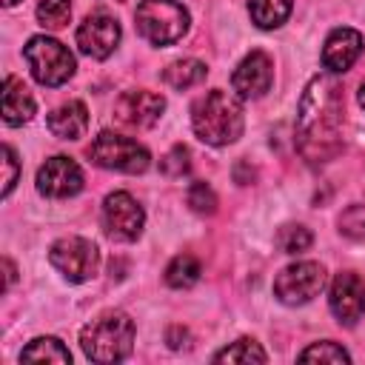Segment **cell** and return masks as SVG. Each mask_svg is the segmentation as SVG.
Segmentation results:
<instances>
[{
    "label": "cell",
    "instance_id": "d4e9b609",
    "mask_svg": "<svg viewBox=\"0 0 365 365\" xmlns=\"http://www.w3.org/2000/svg\"><path fill=\"white\" fill-rule=\"evenodd\" d=\"M277 242H279L282 254H299V251L311 248L314 237H311V231H308L305 225H285V228L277 234Z\"/></svg>",
    "mask_w": 365,
    "mask_h": 365
},
{
    "label": "cell",
    "instance_id": "6da1fadb",
    "mask_svg": "<svg viewBox=\"0 0 365 365\" xmlns=\"http://www.w3.org/2000/svg\"><path fill=\"white\" fill-rule=\"evenodd\" d=\"M342 88L334 77H314L297 111V148L308 163H325L339 151Z\"/></svg>",
    "mask_w": 365,
    "mask_h": 365
},
{
    "label": "cell",
    "instance_id": "44dd1931",
    "mask_svg": "<svg viewBox=\"0 0 365 365\" xmlns=\"http://www.w3.org/2000/svg\"><path fill=\"white\" fill-rule=\"evenodd\" d=\"M200 274H202V268H200L197 257L180 254V257H174L171 265L165 268V282H168L171 288H191V285L200 279Z\"/></svg>",
    "mask_w": 365,
    "mask_h": 365
},
{
    "label": "cell",
    "instance_id": "277c9868",
    "mask_svg": "<svg viewBox=\"0 0 365 365\" xmlns=\"http://www.w3.org/2000/svg\"><path fill=\"white\" fill-rule=\"evenodd\" d=\"M134 20L140 34L154 46L177 43L188 29V11L177 0H143Z\"/></svg>",
    "mask_w": 365,
    "mask_h": 365
},
{
    "label": "cell",
    "instance_id": "e0dca14e",
    "mask_svg": "<svg viewBox=\"0 0 365 365\" xmlns=\"http://www.w3.org/2000/svg\"><path fill=\"white\" fill-rule=\"evenodd\" d=\"M88 128V108L80 100H68L48 114V131L60 140H80Z\"/></svg>",
    "mask_w": 365,
    "mask_h": 365
},
{
    "label": "cell",
    "instance_id": "8992f818",
    "mask_svg": "<svg viewBox=\"0 0 365 365\" xmlns=\"http://www.w3.org/2000/svg\"><path fill=\"white\" fill-rule=\"evenodd\" d=\"M88 157L100 168H114L125 174H143L151 163L148 151L140 143H134L131 137L114 134V131H100L94 143L88 145Z\"/></svg>",
    "mask_w": 365,
    "mask_h": 365
},
{
    "label": "cell",
    "instance_id": "f546056e",
    "mask_svg": "<svg viewBox=\"0 0 365 365\" xmlns=\"http://www.w3.org/2000/svg\"><path fill=\"white\" fill-rule=\"evenodd\" d=\"M3 271H6V291L11 288V282H14V265H11V259L6 257L3 259Z\"/></svg>",
    "mask_w": 365,
    "mask_h": 365
},
{
    "label": "cell",
    "instance_id": "9c48e42d",
    "mask_svg": "<svg viewBox=\"0 0 365 365\" xmlns=\"http://www.w3.org/2000/svg\"><path fill=\"white\" fill-rule=\"evenodd\" d=\"M143 222H145V214H143L140 202L131 194L114 191V194L106 197V202H103V225H106L108 237L131 242V240L140 237Z\"/></svg>",
    "mask_w": 365,
    "mask_h": 365
},
{
    "label": "cell",
    "instance_id": "4fadbf2b",
    "mask_svg": "<svg viewBox=\"0 0 365 365\" xmlns=\"http://www.w3.org/2000/svg\"><path fill=\"white\" fill-rule=\"evenodd\" d=\"M328 305L342 325H354L365 314V282L351 271L336 274L331 282Z\"/></svg>",
    "mask_w": 365,
    "mask_h": 365
},
{
    "label": "cell",
    "instance_id": "ac0fdd59",
    "mask_svg": "<svg viewBox=\"0 0 365 365\" xmlns=\"http://www.w3.org/2000/svg\"><path fill=\"white\" fill-rule=\"evenodd\" d=\"M23 362H71V351L54 336H37L20 351Z\"/></svg>",
    "mask_w": 365,
    "mask_h": 365
},
{
    "label": "cell",
    "instance_id": "8fae6325",
    "mask_svg": "<svg viewBox=\"0 0 365 365\" xmlns=\"http://www.w3.org/2000/svg\"><path fill=\"white\" fill-rule=\"evenodd\" d=\"M165 108V100L154 91L137 88V91H123L114 103V120L125 128H151Z\"/></svg>",
    "mask_w": 365,
    "mask_h": 365
},
{
    "label": "cell",
    "instance_id": "d6986e66",
    "mask_svg": "<svg viewBox=\"0 0 365 365\" xmlns=\"http://www.w3.org/2000/svg\"><path fill=\"white\" fill-rule=\"evenodd\" d=\"M205 74H208V68H205V63H200V60H177V63H171L165 71H163V80L171 86V88H177V91H185V88H191V86H197V83H202L205 80Z\"/></svg>",
    "mask_w": 365,
    "mask_h": 365
},
{
    "label": "cell",
    "instance_id": "5b68a950",
    "mask_svg": "<svg viewBox=\"0 0 365 365\" xmlns=\"http://www.w3.org/2000/svg\"><path fill=\"white\" fill-rule=\"evenodd\" d=\"M23 57L34 74L37 83L43 86H63L71 74H74V54L54 37H31L23 48Z\"/></svg>",
    "mask_w": 365,
    "mask_h": 365
},
{
    "label": "cell",
    "instance_id": "30bf717a",
    "mask_svg": "<svg viewBox=\"0 0 365 365\" xmlns=\"http://www.w3.org/2000/svg\"><path fill=\"white\" fill-rule=\"evenodd\" d=\"M83 188V168L71 157H51L37 168V191L51 200L74 197Z\"/></svg>",
    "mask_w": 365,
    "mask_h": 365
},
{
    "label": "cell",
    "instance_id": "7402d4cb",
    "mask_svg": "<svg viewBox=\"0 0 365 365\" xmlns=\"http://www.w3.org/2000/svg\"><path fill=\"white\" fill-rule=\"evenodd\" d=\"M265 351L254 339H237L228 348L214 354V362H265Z\"/></svg>",
    "mask_w": 365,
    "mask_h": 365
},
{
    "label": "cell",
    "instance_id": "9a60e30c",
    "mask_svg": "<svg viewBox=\"0 0 365 365\" xmlns=\"http://www.w3.org/2000/svg\"><path fill=\"white\" fill-rule=\"evenodd\" d=\"M359 54H362V34L354 29H334L325 40L322 63L331 74H342L356 63Z\"/></svg>",
    "mask_w": 365,
    "mask_h": 365
},
{
    "label": "cell",
    "instance_id": "1f68e13d",
    "mask_svg": "<svg viewBox=\"0 0 365 365\" xmlns=\"http://www.w3.org/2000/svg\"><path fill=\"white\" fill-rule=\"evenodd\" d=\"M14 3H20V0H3V6H14Z\"/></svg>",
    "mask_w": 365,
    "mask_h": 365
},
{
    "label": "cell",
    "instance_id": "83f0119b",
    "mask_svg": "<svg viewBox=\"0 0 365 365\" xmlns=\"http://www.w3.org/2000/svg\"><path fill=\"white\" fill-rule=\"evenodd\" d=\"M3 168H6V177H3V194L9 197L11 188H14V182H17V171H20V163H17L11 145H3Z\"/></svg>",
    "mask_w": 365,
    "mask_h": 365
},
{
    "label": "cell",
    "instance_id": "7a4b0ae2",
    "mask_svg": "<svg viewBox=\"0 0 365 365\" xmlns=\"http://www.w3.org/2000/svg\"><path fill=\"white\" fill-rule=\"evenodd\" d=\"M194 134L208 145H228L242 134V106L234 94L222 88L205 91L191 108Z\"/></svg>",
    "mask_w": 365,
    "mask_h": 365
},
{
    "label": "cell",
    "instance_id": "7c38bea8",
    "mask_svg": "<svg viewBox=\"0 0 365 365\" xmlns=\"http://www.w3.org/2000/svg\"><path fill=\"white\" fill-rule=\"evenodd\" d=\"M120 43V23L108 14H88L77 29V46L94 60H106Z\"/></svg>",
    "mask_w": 365,
    "mask_h": 365
},
{
    "label": "cell",
    "instance_id": "f1b7e54d",
    "mask_svg": "<svg viewBox=\"0 0 365 365\" xmlns=\"http://www.w3.org/2000/svg\"><path fill=\"white\" fill-rule=\"evenodd\" d=\"M345 220H359V228H362L359 237H362V234H365V202H362V205H354V208L345 214Z\"/></svg>",
    "mask_w": 365,
    "mask_h": 365
},
{
    "label": "cell",
    "instance_id": "4dcf8cb0",
    "mask_svg": "<svg viewBox=\"0 0 365 365\" xmlns=\"http://www.w3.org/2000/svg\"><path fill=\"white\" fill-rule=\"evenodd\" d=\"M359 106L365 108V80H362V86H359Z\"/></svg>",
    "mask_w": 365,
    "mask_h": 365
},
{
    "label": "cell",
    "instance_id": "2e32d148",
    "mask_svg": "<svg viewBox=\"0 0 365 365\" xmlns=\"http://www.w3.org/2000/svg\"><path fill=\"white\" fill-rule=\"evenodd\" d=\"M34 117V97L29 91V86L9 74L3 83V120L6 125H23Z\"/></svg>",
    "mask_w": 365,
    "mask_h": 365
},
{
    "label": "cell",
    "instance_id": "484cf974",
    "mask_svg": "<svg viewBox=\"0 0 365 365\" xmlns=\"http://www.w3.org/2000/svg\"><path fill=\"white\" fill-rule=\"evenodd\" d=\"M185 200H188V205H191L197 214H214V211H217V197H214V191H211L205 182H191Z\"/></svg>",
    "mask_w": 365,
    "mask_h": 365
},
{
    "label": "cell",
    "instance_id": "603a6c76",
    "mask_svg": "<svg viewBox=\"0 0 365 365\" xmlns=\"http://www.w3.org/2000/svg\"><path fill=\"white\" fill-rule=\"evenodd\" d=\"M71 17V3L68 0H40L37 6V20L43 29H63Z\"/></svg>",
    "mask_w": 365,
    "mask_h": 365
},
{
    "label": "cell",
    "instance_id": "cb8c5ba5",
    "mask_svg": "<svg viewBox=\"0 0 365 365\" xmlns=\"http://www.w3.org/2000/svg\"><path fill=\"white\" fill-rule=\"evenodd\" d=\"M302 362H351L348 351L331 339H322V342H314L308 345L302 354H299Z\"/></svg>",
    "mask_w": 365,
    "mask_h": 365
},
{
    "label": "cell",
    "instance_id": "ffe728a7",
    "mask_svg": "<svg viewBox=\"0 0 365 365\" xmlns=\"http://www.w3.org/2000/svg\"><path fill=\"white\" fill-rule=\"evenodd\" d=\"M248 11L259 29H277L291 14V0H248Z\"/></svg>",
    "mask_w": 365,
    "mask_h": 365
},
{
    "label": "cell",
    "instance_id": "52a82bcc",
    "mask_svg": "<svg viewBox=\"0 0 365 365\" xmlns=\"http://www.w3.org/2000/svg\"><path fill=\"white\" fill-rule=\"evenodd\" d=\"M48 262L68 279V282H86L97 274L100 265V251L91 240L83 237H63L51 245Z\"/></svg>",
    "mask_w": 365,
    "mask_h": 365
},
{
    "label": "cell",
    "instance_id": "3957f363",
    "mask_svg": "<svg viewBox=\"0 0 365 365\" xmlns=\"http://www.w3.org/2000/svg\"><path fill=\"white\" fill-rule=\"evenodd\" d=\"M80 345L94 362H120L134 348V322L123 311H106L83 328Z\"/></svg>",
    "mask_w": 365,
    "mask_h": 365
},
{
    "label": "cell",
    "instance_id": "5bb4252c",
    "mask_svg": "<svg viewBox=\"0 0 365 365\" xmlns=\"http://www.w3.org/2000/svg\"><path fill=\"white\" fill-rule=\"evenodd\" d=\"M271 83H274V66H271V57L265 51H251L248 57H242V63L231 74L234 91L245 100L262 97L271 88Z\"/></svg>",
    "mask_w": 365,
    "mask_h": 365
},
{
    "label": "cell",
    "instance_id": "ba28073f",
    "mask_svg": "<svg viewBox=\"0 0 365 365\" xmlns=\"http://www.w3.org/2000/svg\"><path fill=\"white\" fill-rule=\"evenodd\" d=\"M325 285V268L319 262H294L282 268L274 279V294L285 305L311 302Z\"/></svg>",
    "mask_w": 365,
    "mask_h": 365
},
{
    "label": "cell",
    "instance_id": "4316f807",
    "mask_svg": "<svg viewBox=\"0 0 365 365\" xmlns=\"http://www.w3.org/2000/svg\"><path fill=\"white\" fill-rule=\"evenodd\" d=\"M160 168H163V174H168V177H182V174L191 168V163H188V148H185V145H174V148L160 160Z\"/></svg>",
    "mask_w": 365,
    "mask_h": 365
}]
</instances>
